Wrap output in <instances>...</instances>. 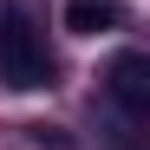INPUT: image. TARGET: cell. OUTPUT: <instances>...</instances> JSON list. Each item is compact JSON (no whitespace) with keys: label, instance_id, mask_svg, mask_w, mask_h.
I'll return each mask as SVG.
<instances>
[{"label":"cell","instance_id":"6da1fadb","mask_svg":"<svg viewBox=\"0 0 150 150\" xmlns=\"http://www.w3.org/2000/svg\"><path fill=\"white\" fill-rule=\"evenodd\" d=\"M46 79H52V59H46L39 26L20 7H7L0 13V85L7 91H39Z\"/></svg>","mask_w":150,"mask_h":150},{"label":"cell","instance_id":"7a4b0ae2","mask_svg":"<svg viewBox=\"0 0 150 150\" xmlns=\"http://www.w3.org/2000/svg\"><path fill=\"white\" fill-rule=\"evenodd\" d=\"M105 91H111V105L124 117H144L150 111V59L144 52H117L111 72H105Z\"/></svg>","mask_w":150,"mask_h":150},{"label":"cell","instance_id":"3957f363","mask_svg":"<svg viewBox=\"0 0 150 150\" xmlns=\"http://www.w3.org/2000/svg\"><path fill=\"white\" fill-rule=\"evenodd\" d=\"M65 26L72 33H117L124 26V7L117 0H65Z\"/></svg>","mask_w":150,"mask_h":150}]
</instances>
